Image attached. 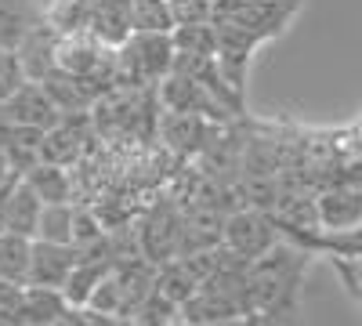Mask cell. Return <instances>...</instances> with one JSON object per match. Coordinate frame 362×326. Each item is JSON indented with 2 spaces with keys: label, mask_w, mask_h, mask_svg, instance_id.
Returning <instances> with one entry per match:
<instances>
[{
  "label": "cell",
  "mask_w": 362,
  "mask_h": 326,
  "mask_svg": "<svg viewBox=\"0 0 362 326\" xmlns=\"http://www.w3.org/2000/svg\"><path fill=\"white\" fill-rule=\"evenodd\" d=\"M80 261V247L73 243H47V240H33V264H29V283L33 286H54L66 290L73 269Z\"/></svg>",
  "instance_id": "8992f818"
},
{
  "label": "cell",
  "mask_w": 362,
  "mask_h": 326,
  "mask_svg": "<svg viewBox=\"0 0 362 326\" xmlns=\"http://www.w3.org/2000/svg\"><path fill=\"white\" fill-rule=\"evenodd\" d=\"M170 11H174L177 25L214 22V0H170Z\"/></svg>",
  "instance_id": "ffe728a7"
},
{
  "label": "cell",
  "mask_w": 362,
  "mask_h": 326,
  "mask_svg": "<svg viewBox=\"0 0 362 326\" xmlns=\"http://www.w3.org/2000/svg\"><path fill=\"white\" fill-rule=\"evenodd\" d=\"M177 62L174 33H156V29H134V33L116 47V73L119 87H160Z\"/></svg>",
  "instance_id": "6da1fadb"
},
{
  "label": "cell",
  "mask_w": 362,
  "mask_h": 326,
  "mask_svg": "<svg viewBox=\"0 0 362 326\" xmlns=\"http://www.w3.org/2000/svg\"><path fill=\"white\" fill-rule=\"evenodd\" d=\"M40 214H44V199L18 177L15 189H11V203H8V232H18V235L37 240Z\"/></svg>",
  "instance_id": "8fae6325"
},
{
  "label": "cell",
  "mask_w": 362,
  "mask_h": 326,
  "mask_svg": "<svg viewBox=\"0 0 362 326\" xmlns=\"http://www.w3.org/2000/svg\"><path fill=\"white\" fill-rule=\"evenodd\" d=\"M334 261V269L344 283V290L355 298V305L362 308V257H329Z\"/></svg>",
  "instance_id": "44dd1931"
},
{
  "label": "cell",
  "mask_w": 362,
  "mask_h": 326,
  "mask_svg": "<svg viewBox=\"0 0 362 326\" xmlns=\"http://www.w3.org/2000/svg\"><path fill=\"white\" fill-rule=\"evenodd\" d=\"M37 22H44L37 0H0V47L18 51Z\"/></svg>",
  "instance_id": "9c48e42d"
},
{
  "label": "cell",
  "mask_w": 362,
  "mask_h": 326,
  "mask_svg": "<svg viewBox=\"0 0 362 326\" xmlns=\"http://www.w3.org/2000/svg\"><path fill=\"white\" fill-rule=\"evenodd\" d=\"M319 225L322 232H348L355 225H362V177L355 182H337L326 185L319 196Z\"/></svg>",
  "instance_id": "277c9868"
},
{
  "label": "cell",
  "mask_w": 362,
  "mask_h": 326,
  "mask_svg": "<svg viewBox=\"0 0 362 326\" xmlns=\"http://www.w3.org/2000/svg\"><path fill=\"white\" fill-rule=\"evenodd\" d=\"M167 326H192L189 319H174V322H167Z\"/></svg>",
  "instance_id": "83f0119b"
},
{
  "label": "cell",
  "mask_w": 362,
  "mask_h": 326,
  "mask_svg": "<svg viewBox=\"0 0 362 326\" xmlns=\"http://www.w3.org/2000/svg\"><path fill=\"white\" fill-rule=\"evenodd\" d=\"M15 177H18V174H15V167H11V160H8V153H4V149H0V189H4V185H11V182H15Z\"/></svg>",
  "instance_id": "484cf974"
},
{
  "label": "cell",
  "mask_w": 362,
  "mask_h": 326,
  "mask_svg": "<svg viewBox=\"0 0 362 326\" xmlns=\"http://www.w3.org/2000/svg\"><path fill=\"white\" fill-rule=\"evenodd\" d=\"M0 326H15V322H8V319H0Z\"/></svg>",
  "instance_id": "f1b7e54d"
},
{
  "label": "cell",
  "mask_w": 362,
  "mask_h": 326,
  "mask_svg": "<svg viewBox=\"0 0 362 326\" xmlns=\"http://www.w3.org/2000/svg\"><path fill=\"white\" fill-rule=\"evenodd\" d=\"M174 44H177V54H210V58H218V25L214 22L174 25Z\"/></svg>",
  "instance_id": "2e32d148"
},
{
  "label": "cell",
  "mask_w": 362,
  "mask_h": 326,
  "mask_svg": "<svg viewBox=\"0 0 362 326\" xmlns=\"http://www.w3.org/2000/svg\"><path fill=\"white\" fill-rule=\"evenodd\" d=\"M174 11L170 0H134V29H156V33H174Z\"/></svg>",
  "instance_id": "ac0fdd59"
},
{
  "label": "cell",
  "mask_w": 362,
  "mask_h": 326,
  "mask_svg": "<svg viewBox=\"0 0 362 326\" xmlns=\"http://www.w3.org/2000/svg\"><path fill=\"white\" fill-rule=\"evenodd\" d=\"M283 243V232L272 218V211H261V206H243V211H232L225 218V247L232 254H239L243 261H257L268 250H276Z\"/></svg>",
  "instance_id": "7a4b0ae2"
},
{
  "label": "cell",
  "mask_w": 362,
  "mask_h": 326,
  "mask_svg": "<svg viewBox=\"0 0 362 326\" xmlns=\"http://www.w3.org/2000/svg\"><path fill=\"white\" fill-rule=\"evenodd\" d=\"M308 250L334 254V257H362V225H355L348 232H319Z\"/></svg>",
  "instance_id": "e0dca14e"
},
{
  "label": "cell",
  "mask_w": 362,
  "mask_h": 326,
  "mask_svg": "<svg viewBox=\"0 0 362 326\" xmlns=\"http://www.w3.org/2000/svg\"><path fill=\"white\" fill-rule=\"evenodd\" d=\"M73 221H76V203H44L37 240H47V243H73Z\"/></svg>",
  "instance_id": "9a60e30c"
},
{
  "label": "cell",
  "mask_w": 362,
  "mask_h": 326,
  "mask_svg": "<svg viewBox=\"0 0 362 326\" xmlns=\"http://www.w3.org/2000/svg\"><path fill=\"white\" fill-rule=\"evenodd\" d=\"M62 29L54 22H37L29 29V37L22 40V47L15 51L18 62H22V73L25 80H44L51 69H58V51H62Z\"/></svg>",
  "instance_id": "5b68a950"
},
{
  "label": "cell",
  "mask_w": 362,
  "mask_h": 326,
  "mask_svg": "<svg viewBox=\"0 0 362 326\" xmlns=\"http://www.w3.org/2000/svg\"><path fill=\"white\" fill-rule=\"evenodd\" d=\"M22 182L33 189L44 203H73V174L66 170V163L40 160L29 174H22Z\"/></svg>",
  "instance_id": "30bf717a"
},
{
  "label": "cell",
  "mask_w": 362,
  "mask_h": 326,
  "mask_svg": "<svg viewBox=\"0 0 362 326\" xmlns=\"http://www.w3.org/2000/svg\"><path fill=\"white\" fill-rule=\"evenodd\" d=\"M199 286H203L199 276L189 269V261L181 257V254L170 257V261H163V264H156V290L167 293L174 305H185Z\"/></svg>",
  "instance_id": "7c38bea8"
},
{
  "label": "cell",
  "mask_w": 362,
  "mask_h": 326,
  "mask_svg": "<svg viewBox=\"0 0 362 326\" xmlns=\"http://www.w3.org/2000/svg\"><path fill=\"white\" fill-rule=\"evenodd\" d=\"M29 264H33V240L18 232L0 235V276L15 283H29Z\"/></svg>",
  "instance_id": "4fadbf2b"
},
{
  "label": "cell",
  "mask_w": 362,
  "mask_h": 326,
  "mask_svg": "<svg viewBox=\"0 0 362 326\" xmlns=\"http://www.w3.org/2000/svg\"><path fill=\"white\" fill-rule=\"evenodd\" d=\"M25 80V73H22V62H18V54L15 51H4L0 47V102H4L15 87Z\"/></svg>",
  "instance_id": "7402d4cb"
},
{
  "label": "cell",
  "mask_w": 362,
  "mask_h": 326,
  "mask_svg": "<svg viewBox=\"0 0 362 326\" xmlns=\"http://www.w3.org/2000/svg\"><path fill=\"white\" fill-rule=\"evenodd\" d=\"M15 182H18V177H15ZM15 182L0 189V235L8 232V203H11V189H15Z\"/></svg>",
  "instance_id": "d4e9b609"
},
{
  "label": "cell",
  "mask_w": 362,
  "mask_h": 326,
  "mask_svg": "<svg viewBox=\"0 0 362 326\" xmlns=\"http://www.w3.org/2000/svg\"><path fill=\"white\" fill-rule=\"evenodd\" d=\"M15 131H18V124L11 120V116H8V109L0 105V149H8V145H11Z\"/></svg>",
  "instance_id": "cb8c5ba5"
},
{
  "label": "cell",
  "mask_w": 362,
  "mask_h": 326,
  "mask_svg": "<svg viewBox=\"0 0 362 326\" xmlns=\"http://www.w3.org/2000/svg\"><path fill=\"white\" fill-rule=\"evenodd\" d=\"M105 240V232H102V221L90 214V211H83V206H76V221H73V247H80V250H87V247H95V243H102Z\"/></svg>",
  "instance_id": "d6986e66"
},
{
  "label": "cell",
  "mask_w": 362,
  "mask_h": 326,
  "mask_svg": "<svg viewBox=\"0 0 362 326\" xmlns=\"http://www.w3.org/2000/svg\"><path fill=\"white\" fill-rule=\"evenodd\" d=\"M358 177H362V174H358Z\"/></svg>",
  "instance_id": "f546056e"
},
{
  "label": "cell",
  "mask_w": 362,
  "mask_h": 326,
  "mask_svg": "<svg viewBox=\"0 0 362 326\" xmlns=\"http://www.w3.org/2000/svg\"><path fill=\"white\" fill-rule=\"evenodd\" d=\"M192 326H243V319H218V322H192Z\"/></svg>",
  "instance_id": "4316f807"
},
{
  "label": "cell",
  "mask_w": 362,
  "mask_h": 326,
  "mask_svg": "<svg viewBox=\"0 0 362 326\" xmlns=\"http://www.w3.org/2000/svg\"><path fill=\"white\" fill-rule=\"evenodd\" d=\"M160 134L170 149L177 153H196V149H206V141L214 138V127L206 124V116L199 112H174L167 109L163 120H160Z\"/></svg>",
  "instance_id": "52a82bcc"
},
{
  "label": "cell",
  "mask_w": 362,
  "mask_h": 326,
  "mask_svg": "<svg viewBox=\"0 0 362 326\" xmlns=\"http://www.w3.org/2000/svg\"><path fill=\"white\" fill-rule=\"evenodd\" d=\"M22 293H25V283H15V279H4V276H0V319H8V322L18 326Z\"/></svg>",
  "instance_id": "603a6c76"
},
{
  "label": "cell",
  "mask_w": 362,
  "mask_h": 326,
  "mask_svg": "<svg viewBox=\"0 0 362 326\" xmlns=\"http://www.w3.org/2000/svg\"><path fill=\"white\" fill-rule=\"evenodd\" d=\"M44 138H47V131H37V127H18L15 131V138H11V145L4 153H8V160H11L18 177L29 174L44 160Z\"/></svg>",
  "instance_id": "5bb4252c"
},
{
  "label": "cell",
  "mask_w": 362,
  "mask_h": 326,
  "mask_svg": "<svg viewBox=\"0 0 362 326\" xmlns=\"http://www.w3.org/2000/svg\"><path fill=\"white\" fill-rule=\"evenodd\" d=\"M69 298L54 286H33L25 283V293H22V308H18V326H54L69 312Z\"/></svg>",
  "instance_id": "ba28073f"
},
{
  "label": "cell",
  "mask_w": 362,
  "mask_h": 326,
  "mask_svg": "<svg viewBox=\"0 0 362 326\" xmlns=\"http://www.w3.org/2000/svg\"><path fill=\"white\" fill-rule=\"evenodd\" d=\"M8 109V116L18 124V127H37V131H51L66 120L62 105L51 98V91L40 83V80H22L15 91L0 102Z\"/></svg>",
  "instance_id": "3957f363"
}]
</instances>
